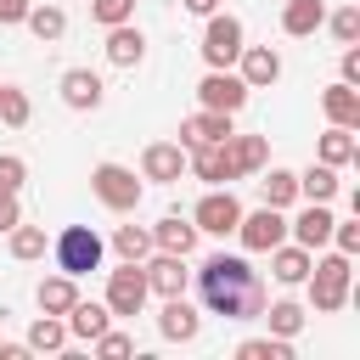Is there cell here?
Instances as JSON below:
<instances>
[{
  "label": "cell",
  "instance_id": "6da1fadb",
  "mask_svg": "<svg viewBox=\"0 0 360 360\" xmlns=\"http://www.w3.org/2000/svg\"><path fill=\"white\" fill-rule=\"evenodd\" d=\"M197 298H202V309L219 315V321H259V309L270 304L259 270H253L242 253H208V259L197 264Z\"/></svg>",
  "mask_w": 360,
  "mask_h": 360
},
{
  "label": "cell",
  "instance_id": "7a4b0ae2",
  "mask_svg": "<svg viewBox=\"0 0 360 360\" xmlns=\"http://www.w3.org/2000/svg\"><path fill=\"white\" fill-rule=\"evenodd\" d=\"M309 309L315 315H338L343 304H349V281H354V264H349V253H326V259H315L309 264Z\"/></svg>",
  "mask_w": 360,
  "mask_h": 360
},
{
  "label": "cell",
  "instance_id": "3957f363",
  "mask_svg": "<svg viewBox=\"0 0 360 360\" xmlns=\"http://www.w3.org/2000/svg\"><path fill=\"white\" fill-rule=\"evenodd\" d=\"M51 253H56V270H62V276H90V270H101L107 242H101L90 225H62L56 242H51Z\"/></svg>",
  "mask_w": 360,
  "mask_h": 360
},
{
  "label": "cell",
  "instance_id": "277c9868",
  "mask_svg": "<svg viewBox=\"0 0 360 360\" xmlns=\"http://www.w3.org/2000/svg\"><path fill=\"white\" fill-rule=\"evenodd\" d=\"M90 191H96L101 208H112V214H135V208H141V180H135V169H124V163H96V169H90Z\"/></svg>",
  "mask_w": 360,
  "mask_h": 360
},
{
  "label": "cell",
  "instance_id": "5b68a950",
  "mask_svg": "<svg viewBox=\"0 0 360 360\" xmlns=\"http://www.w3.org/2000/svg\"><path fill=\"white\" fill-rule=\"evenodd\" d=\"M248 34H242V17L231 11H208V28H202V62L208 68H236Z\"/></svg>",
  "mask_w": 360,
  "mask_h": 360
},
{
  "label": "cell",
  "instance_id": "8992f818",
  "mask_svg": "<svg viewBox=\"0 0 360 360\" xmlns=\"http://www.w3.org/2000/svg\"><path fill=\"white\" fill-rule=\"evenodd\" d=\"M146 298H152V287H146V270H141L135 259H124V270H107V298H101V304L112 309V321L141 315Z\"/></svg>",
  "mask_w": 360,
  "mask_h": 360
},
{
  "label": "cell",
  "instance_id": "52a82bcc",
  "mask_svg": "<svg viewBox=\"0 0 360 360\" xmlns=\"http://www.w3.org/2000/svg\"><path fill=\"white\" fill-rule=\"evenodd\" d=\"M231 236H242L248 253H270L276 242H287V208H264V202H259L253 214L242 208V219H236Z\"/></svg>",
  "mask_w": 360,
  "mask_h": 360
},
{
  "label": "cell",
  "instance_id": "ba28073f",
  "mask_svg": "<svg viewBox=\"0 0 360 360\" xmlns=\"http://www.w3.org/2000/svg\"><path fill=\"white\" fill-rule=\"evenodd\" d=\"M197 101L202 107H214V112H242L248 107V84H242V73H231V68H208L202 73V84H197Z\"/></svg>",
  "mask_w": 360,
  "mask_h": 360
},
{
  "label": "cell",
  "instance_id": "9c48e42d",
  "mask_svg": "<svg viewBox=\"0 0 360 360\" xmlns=\"http://www.w3.org/2000/svg\"><path fill=\"white\" fill-rule=\"evenodd\" d=\"M236 219H242V202L231 197V186H225V191H219V186H214V191H202V202L191 208V225H197V231H208V236H231V231H236Z\"/></svg>",
  "mask_w": 360,
  "mask_h": 360
},
{
  "label": "cell",
  "instance_id": "30bf717a",
  "mask_svg": "<svg viewBox=\"0 0 360 360\" xmlns=\"http://www.w3.org/2000/svg\"><path fill=\"white\" fill-rule=\"evenodd\" d=\"M141 270H146V287H152L158 298H174V292H186V281H191L186 259H180V253H158V248L141 259Z\"/></svg>",
  "mask_w": 360,
  "mask_h": 360
},
{
  "label": "cell",
  "instance_id": "8fae6325",
  "mask_svg": "<svg viewBox=\"0 0 360 360\" xmlns=\"http://www.w3.org/2000/svg\"><path fill=\"white\" fill-rule=\"evenodd\" d=\"M180 174H186V146H180V141H152V146L141 152V180L174 186Z\"/></svg>",
  "mask_w": 360,
  "mask_h": 360
},
{
  "label": "cell",
  "instance_id": "7c38bea8",
  "mask_svg": "<svg viewBox=\"0 0 360 360\" xmlns=\"http://www.w3.org/2000/svg\"><path fill=\"white\" fill-rule=\"evenodd\" d=\"M186 169H191L197 180H208V186H231V180H236V163H231V152H225V141H208V146H191V152H186Z\"/></svg>",
  "mask_w": 360,
  "mask_h": 360
},
{
  "label": "cell",
  "instance_id": "4fadbf2b",
  "mask_svg": "<svg viewBox=\"0 0 360 360\" xmlns=\"http://www.w3.org/2000/svg\"><path fill=\"white\" fill-rule=\"evenodd\" d=\"M287 236H292L298 248L321 253V248L332 242V208H326V202H309V208H298V219H287Z\"/></svg>",
  "mask_w": 360,
  "mask_h": 360
},
{
  "label": "cell",
  "instance_id": "5bb4252c",
  "mask_svg": "<svg viewBox=\"0 0 360 360\" xmlns=\"http://www.w3.org/2000/svg\"><path fill=\"white\" fill-rule=\"evenodd\" d=\"M158 332H163L169 343H191V338L202 332V315H197V304H186V292H174V298H163V315H158Z\"/></svg>",
  "mask_w": 360,
  "mask_h": 360
},
{
  "label": "cell",
  "instance_id": "9a60e30c",
  "mask_svg": "<svg viewBox=\"0 0 360 360\" xmlns=\"http://www.w3.org/2000/svg\"><path fill=\"white\" fill-rule=\"evenodd\" d=\"M236 68H242V84H248V90H270V84L281 79V56H276L270 45H242Z\"/></svg>",
  "mask_w": 360,
  "mask_h": 360
},
{
  "label": "cell",
  "instance_id": "2e32d148",
  "mask_svg": "<svg viewBox=\"0 0 360 360\" xmlns=\"http://www.w3.org/2000/svg\"><path fill=\"white\" fill-rule=\"evenodd\" d=\"M101 73H90V68H68L62 73V101L73 107V112H96L101 107Z\"/></svg>",
  "mask_w": 360,
  "mask_h": 360
},
{
  "label": "cell",
  "instance_id": "e0dca14e",
  "mask_svg": "<svg viewBox=\"0 0 360 360\" xmlns=\"http://www.w3.org/2000/svg\"><path fill=\"white\" fill-rule=\"evenodd\" d=\"M231 135V112H214V107H197L186 124H180V146H208V141H225Z\"/></svg>",
  "mask_w": 360,
  "mask_h": 360
},
{
  "label": "cell",
  "instance_id": "ac0fdd59",
  "mask_svg": "<svg viewBox=\"0 0 360 360\" xmlns=\"http://www.w3.org/2000/svg\"><path fill=\"white\" fill-rule=\"evenodd\" d=\"M152 248H158V253H180V259H191V248H197V225L180 219V214H163V219L152 225Z\"/></svg>",
  "mask_w": 360,
  "mask_h": 360
},
{
  "label": "cell",
  "instance_id": "d6986e66",
  "mask_svg": "<svg viewBox=\"0 0 360 360\" xmlns=\"http://www.w3.org/2000/svg\"><path fill=\"white\" fill-rule=\"evenodd\" d=\"M309 264H315V253L298 248V242H276V248H270V276H276L281 287H298V281L309 276Z\"/></svg>",
  "mask_w": 360,
  "mask_h": 360
},
{
  "label": "cell",
  "instance_id": "ffe728a7",
  "mask_svg": "<svg viewBox=\"0 0 360 360\" xmlns=\"http://www.w3.org/2000/svg\"><path fill=\"white\" fill-rule=\"evenodd\" d=\"M141 56H146V34L135 22H112L107 28V62L112 68H135Z\"/></svg>",
  "mask_w": 360,
  "mask_h": 360
},
{
  "label": "cell",
  "instance_id": "44dd1931",
  "mask_svg": "<svg viewBox=\"0 0 360 360\" xmlns=\"http://www.w3.org/2000/svg\"><path fill=\"white\" fill-rule=\"evenodd\" d=\"M225 152H231V163H236V180H242V174H259V169L270 163V141H264V135H236V129H231V135H225Z\"/></svg>",
  "mask_w": 360,
  "mask_h": 360
},
{
  "label": "cell",
  "instance_id": "7402d4cb",
  "mask_svg": "<svg viewBox=\"0 0 360 360\" xmlns=\"http://www.w3.org/2000/svg\"><path fill=\"white\" fill-rule=\"evenodd\" d=\"M321 107H326V118H332V124L360 129V90H354V84H343V79H338V84H326V90H321Z\"/></svg>",
  "mask_w": 360,
  "mask_h": 360
},
{
  "label": "cell",
  "instance_id": "603a6c76",
  "mask_svg": "<svg viewBox=\"0 0 360 360\" xmlns=\"http://www.w3.org/2000/svg\"><path fill=\"white\" fill-rule=\"evenodd\" d=\"M62 321H68V338H84V343H96V338L112 326V309H107V304H84V298H79V304H73Z\"/></svg>",
  "mask_w": 360,
  "mask_h": 360
},
{
  "label": "cell",
  "instance_id": "cb8c5ba5",
  "mask_svg": "<svg viewBox=\"0 0 360 360\" xmlns=\"http://www.w3.org/2000/svg\"><path fill=\"white\" fill-rule=\"evenodd\" d=\"M321 22H326V6L321 0H287L281 6V34H292V39H309Z\"/></svg>",
  "mask_w": 360,
  "mask_h": 360
},
{
  "label": "cell",
  "instance_id": "d4e9b609",
  "mask_svg": "<svg viewBox=\"0 0 360 360\" xmlns=\"http://www.w3.org/2000/svg\"><path fill=\"white\" fill-rule=\"evenodd\" d=\"M315 158H321V163H332V169H349V163L360 158V141H354V129H343V124H332V129L321 135V146H315Z\"/></svg>",
  "mask_w": 360,
  "mask_h": 360
},
{
  "label": "cell",
  "instance_id": "484cf974",
  "mask_svg": "<svg viewBox=\"0 0 360 360\" xmlns=\"http://www.w3.org/2000/svg\"><path fill=\"white\" fill-rule=\"evenodd\" d=\"M73 304H79V276H62V270H56V276L39 281V309H45V315H68Z\"/></svg>",
  "mask_w": 360,
  "mask_h": 360
},
{
  "label": "cell",
  "instance_id": "4316f807",
  "mask_svg": "<svg viewBox=\"0 0 360 360\" xmlns=\"http://www.w3.org/2000/svg\"><path fill=\"white\" fill-rule=\"evenodd\" d=\"M259 321H264L276 338H298V332H304V321H309V309H304V304H292V298H276V304H264V309H259Z\"/></svg>",
  "mask_w": 360,
  "mask_h": 360
},
{
  "label": "cell",
  "instance_id": "83f0119b",
  "mask_svg": "<svg viewBox=\"0 0 360 360\" xmlns=\"http://www.w3.org/2000/svg\"><path fill=\"white\" fill-rule=\"evenodd\" d=\"M298 197H304V202H332V197H338V169H332V163H309V169L298 174Z\"/></svg>",
  "mask_w": 360,
  "mask_h": 360
},
{
  "label": "cell",
  "instance_id": "f1b7e54d",
  "mask_svg": "<svg viewBox=\"0 0 360 360\" xmlns=\"http://www.w3.org/2000/svg\"><path fill=\"white\" fill-rule=\"evenodd\" d=\"M56 349H68V321L62 315H39L28 326V354H56Z\"/></svg>",
  "mask_w": 360,
  "mask_h": 360
},
{
  "label": "cell",
  "instance_id": "f546056e",
  "mask_svg": "<svg viewBox=\"0 0 360 360\" xmlns=\"http://www.w3.org/2000/svg\"><path fill=\"white\" fill-rule=\"evenodd\" d=\"M259 197H264V208H292L298 202V174L292 169H270L259 180Z\"/></svg>",
  "mask_w": 360,
  "mask_h": 360
},
{
  "label": "cell",
  "instance_id": "4dcf8cb0",
  "mask_svg": "<svg viewBox=\"0 0 360 360\" xmlns=\"http://www.w3.org/2000/svg\"><path fill=\"white\" fill-rule=\"evenodd\" d=\"M22 22H28V28H34V39H45V45L68 34V11H62V6H28V17H22Z\"/></svg>",
  "mask_w": 360,
  "mask_h": 360
},
{
  "label": "cell",
  "instance_id": "1f68e13d",
  "mask_svg": "<svg viewBox=\"0 0 360 360\" xmlns=\"http://www.w3.org/2000/svg\"><path fill=\"white\" fill-rule=\"evenodd\" d=\"M6 236H11V259H22V264L45 259V248H51V242H45V231H39V225H22V219H17Z\"/></svg>",
  "mask_w": 360,
  "mask_h": 360
},
{
  "label": "cell",
  "instance_id": "d6a6232c",
  "mask_svg": "<svg viewBox=\"0 0 360 360\" xmlns=\"http://www.w3.org/2000/svg\"><path fill=\"white\" fill-rule=\"evenodd\" d=\"M236 354L242 360H292V338H276V332L270 338H242Z\"/></svg>",
  "mask_w": 360,
  "mask_h": 360
},
{
  "label": "cell",
  "instance_id": "836d02e7",
  "mask_svg": "<svg viewBox=\"0 0 360 360\" xmlns=\"http://www.w3.org/2000/svg\"><path fill=\"white\" fill-rule=\"evenodd\" d=\"M112 248H118V259H135V264H141V259L152 253V231H146V225H118V231H112Z\"/></svg>",
  "mask_w": 360,
  "mask_h": 360
},
{
  "label": "cell",
  "instance_id": "e575fe53",
  "mask_svg": "<svg viewBox=\"0 0 360 360\" xmlns=\"http://www.w3.org/2000/svg\"><path fill=\"white\" fill-rule=\"evenodd\" d=\"M28 118H34V107H28V96L6 84V90H0V124H11V129H22Z\"/></svg>",
  "mask_w": 360,
  "mask_h": 360
},
{
  "label": "cell",
  "instance_id": "d590c367",
  "mask_svg": "<svg viewBox=\"0 0 360 360\" xmlns=\"http://www.w3.org/2000/svg\"><path fill=\"white\" fill-rule=\"evenodd\" d=\"M90 17H96L101 28H112V22H135V0H90Z\"/></svg>",
  "mask_w": 360,
  "mask_h": 360
},
{
  "label": "cell",
  "instance_id": "8d00e7d4",
  "mask_svg": "<svg viewBox=\"0 0 360 360\" xmlns=\"http://www.w3.org/2000/svg\"><path fill=\"white\" fill-rule=\"evenodd\" d=\"M326 22H332L338 45H354V39H360V6H343V11H332Z\"/></svg>",
  "mask_w": 360,
  "mask_h": 360
},
{
  "label": "cell",
  "instance_id": "74e56055",
  "mask_svg": "<svg viewBox=\"0 0 360 360\" xmlns=\"http://www.w3.org/2000/svg\"><path fill=\"white\" fill-rule=\"evenodd\" d=\"M96 354H107V360H124V354H135V338H129V332H118V326H107V332L96 338Z\"/></svg>",
  "mask_w": 360,
  "mask_h": 360
},
{
  "label": "cell",
  "instance_id": "f35d334b",
  "mask_svg": "<svg viewBox=\"0 0 360 360\" xmlns=\"http://www.w3.org/2000/svg\"><path fill=\"white\" fill-rule=\"evenodd\" d=\"M22 180H28V163L17 152H0V191H22Z\"/></svg>",
  "mask_w": 360,
  "mask_h": 360
},
{
  "label": "cell",
  "instance_id": "ab89813d",
  "mask_svg": "<svg viewBox=\"0 0 360 360\" xmlns=\"http://www.w3.org/2000/svg\"><path fill=\"white\" fill-rule=\"evenodd\" d=\"M332 242H338V253L354 259V253H360V225H354V219H332Z\"/></svg>",
  "mask_w": 360,
  "mask_h": 360
},
{
  "label": "cell",
  "instance_id": "60d3db41",
  "mask_svg": "<svg viewBox=\"0 0 360 360\" xmlns=\"http://www.w3.org/2000/svg\"><path fill=\"white\" fill-rule=\"evenodd\" d=\"M17 219H22V208H17V191H0V236H6Z\"/></svg>",
  "mask_w": 360,
  "mask_h": 360
},
{
  "label": "cell",
  "instance_id": "b9f144b4",
  "mask_svg": "<svg viewBox=\"0 0 360 360\" xmlns=\"http://www.w3.org/2000/svg\"><path fill=\"white\" fill-rule=\"evenodd\" d=\"M338 73H343V84H360V51H354V45H343V62H338Z\"/></svg>",
  "mask_w": 360,
  "mask_h": 360
},
{
  "label": "cell",
  "instance_id": "7bdbcfd3",
  "mask_svg": "<svg viewBox=\"0 0 360 360\" xmlns=\"http://www.w3.org/2000/svg\"><path fill=\"white\" fill-rule=\"evenodd\" d=\"M22 17H28V0H0V28H11Z\"/></svg>",
  "mask_w": 360,
  "mask_h": 360
},
{
  "label": "cell",
  "instance_id": "ee69618b",
  "mask_svg": "<svg viewBox=\"0 0 360 360\" xmlns=\"http://www.w3.org/2000/svg\"><path fill=\"white\" fill-rule=\"evenodd\" d=\"M22 354H28V343H6L0 338V360H22Z\"/></svg>",
  "mask_w": 360,
  "mask_h": 360
},
{
  "label": "cell",
  "instance_id": "f6af8a7d",
  "mask_svg": "<svg viewBox=\"0 0 360 360\" xmlns=\"http://www.w3.org/2000/svg\"><path fill=\"white\" fill-rule=\"evenodd\" d=\"M186 11L191 17H208V11H219V0H186Z\"/></svg>",
  "mask_w": 360,
  "mask_h": 360
},
{
  "label": "cell",
  "instance_id": "bcb514c9",
  "mask_svg": "<svg viewBox=\"0 0 360 360\" xmlns=\"http://www.w3.org/2000/svg\"><path fill=\"white\" fill-rule=\"evenodd\" d=\"M0 90H6V84H0Z\"/></svg>",
  "mask_w": 360,
  "mask_h": 360
}]
</instances>
